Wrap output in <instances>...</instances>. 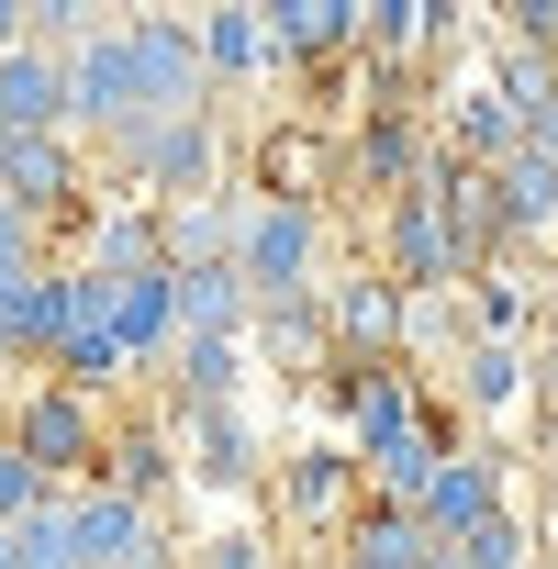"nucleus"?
Masks as SVG:
<instances>
[{"mask_svg":"<svg viewBox=\"0 0 558 569\" xmlns=\"http://www.w3.org/2000/svg\"><path fill=\"white\" fill-rule=\"evenodd\" d=\"M447 413L469 425V413H525V347H502V336H469L458 358H447Z\"/></svg>","mask_w":558,"mask_h":569,"instance_id":"9b49d317","label":"nucleus"},{"mask_svg":"<svg viewBox=\"0 0 558 569\" xmlns=\"http://www.w3.org/2000/svg\"><path fill=\"white\" fill-rule=\"evenodd\" d=\"M235 279H246V302H302L313 279H325V201H257L246 190Z\"/></svg>","mask_w":558,"mask_h":569,"instance_id":"f03ea898","label":"nucleus"},{"mask_svg":"<svg viewBox=\"0 0 558 569\" xmlns=\"http://www.w3.org/2000/svg\"><path fill=\"white\" fill-rule=\"evenodd\" d=\"M246 279L235 268H168V325L179 347H246Z\"/></svg>","mask_w":558,"mask_h":569,"instance_id":"9d476101","label":"nucleus"},{"mask_svg":"<svg viewBox=\"0 0 558 569\" xmlns=\"http://www.w3.org/2000/svg\"><path fill=\"white\" fill-rule=\"evenodd\" d=\"M168 447H179V480H190V491H212V502H257V491H268V447H257L246 402L168 413Z\"/></svg>","mask_w":558,"mask_h":569,"instance_id":"20e7f679","label":"nucleus"},{"mask_svg":"<svg viewBox=\"0 0 558 569\" xmlns=\"http://www.w3.org/2000/svg\"><path fill=\"white\" fill-rule=\"evenodd\" d=\"M491 513H502V458L469 436L458 458H436V469H425V491H413V525H425L436 547H458V536H480Z\"/></svg>","mask_w":558,"mask_h":569,"instance_id":"6e6552de","label":"nucleus"},{"mask_svg":"<svg viewBox=\"0 0 558 569\" xmlns=\"http://www.w3.org/2000/svg\"><path fill=\"white\" fill-rule=\"evenodd\" d=\"M447 558H458V569H536V558H547V536H536V513H525V502H514V480H502V513H491L480 536H458Z\"/></svg>","mask_w":558,"mask_h":569,"instance_id":"f3484780","label":"nucleus"},{"mask_svg":"<svg viewBox=\"0 0 558 569\" xmlns=\"http://www.w3.org/2000/svg\"><path fill=\"white\" fill-rule=\"evenodd\" d=\"M23 12H34V0H0V57L23 46Z\"/></svg>","mask_w":558,"mask_h":569,"instance_id":"412c9836","label":"nucleus"},{"mask_svg":"<svg viewBox=\"0 0 558 569\" xmlns=\"http://www.w3.org/2000/svg\"><path fill=\"white\" fill-rule=\"evenodd\" d=\"M313 313H325V347H336V358H391V347H402V291H391L369 257L313 279Z\"/></svg>","mask_w":558,"mask_h":569,"instance_id":"423d86ee","label":"nucleus"},{"mask_svg":"<svg viewBox=\"0 0 558 569\" xmlns=\"http://www.w3.org/2000/svg\"><path fill=\"white\" fill-rule=\"evenodd\" d=\"M246 336H257V358H268V369H291L302 391H313V380L336 369V347H325V313H313V291H302V302H257V313H246Z\"/></svg>","mask_w":558,"mask_h":569,"instance_id":"4468645a","label":"nucleus"},{"mask_svg":"<svg viewBox=\"0 0 558 569\" xmlns=\"http://www.w3.org/2000/svg\"><path fill=\"white\" fill-rule=\"evenodd\" d=\"M34 502H46V480H34V469H23L12 447H0V525H23Z\"/></svg>","mask_w":558,"mask_h":569,"instance_id":"aec40b11","label":"nucleus"},{"mask_svg":"<svg viewBox=\"0 0 558 569\" xmlns=\"http://www.w3.org/2000/svg\"><path fill=\"white\" fill-rule=\"evenodd\" d=\"M257 201H336V134L279 123V134L257 146Z\"/></svg>","mask_w":558,"mask_h":569,"instance_id":"ddd939ff","label":"nucleus"},{"mask_svg":"<svg viewBox=\"0 0 558 569\" xmlns=\"http://www.w3.org/2000/svg\"><path fill=\"white\" fill-rule=\"evenodd\" d=\"M257 46H268V79L279 68H336V57H358V0H268Z\"/></svg>","mask_w":558,"mask_h":569,"instance_id":"1a4fd4ad","label":"nucleus"},{"mask_svg":"<svg viewBox=\"0 0 558 569\" xmlns=\"http://www.w3.org/2000/svg\"><path fill=\"white\" fill-rule=\"evenodd\" d=\"M101 491H123V502H146V513H168V502H179V447H168V413H146V425H123V436L101 447Z\"/></svg>","mask_w":558,"mask_h":569,"instance_id":"f8f14e48","label":"nucleus"},{"mask_svg":"<svg viewBox=\"0 0 558 569\" xmlns=\"http://www.w3.org/2000/svg\"><path fill=\"white\" fill-rule=\"evenodd\" d=\"M123 68H134V123L212 112V79H201V46H190L179 12H134V23H123Z\"/></svg>","mask_w":558,"mask_h":569,"instance_id":"39448f33","label":"nucleus"},{"mask_svg":"<svg viewBox=\"0 0 558 569\" xmlns=\"http://www.w3.org/2000/svg\"><path fill=\"white\" fill-rule=\"evenodd\" d=\"M12 369H23V358H12V336H0V380H12Z\"/></svg>","mask_w":558,"mask_h":569,"instance_id":"4be33fe9","label":"nucleus"},{"mask_svg":"<svg viewBox=\"0 0 558 569\" xmlns=\"http://www.w3.org/2000/svg\"><path fill=\"white\" fill-rule=\"evenodd\" d=\"M425 569H458V558H447V547H436V558H425Z\"/></svg>","mask_w":558,"mask_h":569,"instance_id":"5701e85b","label":"nucleus"},{"mask_svg":"<svg viewBox=\"0 0 558 569\" xmlns=\"http://www.w3.org/2000/svg\"><path fill=\"white\" fill-rule=\"evenodd\" d=\"M0 569H79V547H68V491H46L23 525H0Z\"/></svg>","mask_w":558,"mask_h":569,"instance_id":"a211bd4d","label":"nucleus"},{"mask_svg":"<svg viewBox=\"0 0 558 569\" xmlns=\"http://www.w3.org/2000/svg\"><path fill=\"white\" fill-rule=\"evenodd\" d=\"M536 569H558V558H536Z\"/></svg>","mask_w":558,"mask_h":569,"instance_id":"b1692460","label":"nucleus"},{"mask_svg":"<svg viewBox=\"0 0 558 569\" xmlns=\"http://www.w3.org/2000/svg\"><path fill=\"white\" fill-rule=\"evenodd\" d=\"M279 536H302L313 558H336V536L358 525V502H369V480H358V458H347V436H313V447H291L279 458Z\"/></svg>","mask_w":558,"mask_h":569,"instance_id":"7ed1b4c3","label":"nucleus"},{"mask_svg":"<svg viewBox=\"0 0 558 569\" xmlns=\"http://www.w3.org/2000/svg\"><path fill=\"white\" fill-rule=\"evenodd\" d=\"M413 168H425V123H413V112H358V123L336 134V190L369 201V212H380Z\"/></svg>","mask_w":558,"mask_h":569,"instance_id":"0eeeda50","label":"nucleus"},{"mask_svg":"<svg viewBox=\"0 0 558 569\" xmlns=\"http://www.w3.org/2000/svg\"><path fill=\"white\" fill-rule=\"evenodd\" d=\"M112 347H123V369H157L168 347H179V325H168V268H134V279H112Z\"/></svg>","mask_w":558,"mask_h":569,"instance_id":"2eb2a0df","label":"nucleus"},{"mask_svg":"<svg viewBox=\"0 0 558 569\" xmlns=\"http://www.w3.org/2000/svg\"><path fill=\"white\" fill-rule=\"evenodd\" d=\"M502 46H525V57L558 68V0H514V12H502Z\"/></svg>","mask_w":558,"mask_h":569,"instance_id":"6ab92c4d","label":"nucleus"},{"mask_svg":"<svg viewBox=\"0 0 558 569\" xmlns=\"http://www.w3.org/2000/svg\"><path fill=\"white\" fill-rule=\"evenodd\" d=\"M190 46H201V79H212V90H235V79H268L257 12H201V23H190Z\"/></svg>","mask_w":558,"mask_h":569,"instance_id":"dca6fc26","label":"nucleus"},{"mask_svg":"<svg viewBox=\"0 0 558 569\" xmlns=\"http://www.w3.org/2000/svg\"><path fill=\"white\" fill-rule=\"evenodd\" d=\"M0 447H12L46 491H90V480H101L112 425H101V402H79V391H57V380H23V391H12V413H0Z\"/></svg>","mask_w":558,"mask_h":569,"instance_id":"f257e3e1","label":"nucleus"}]
</instances>
